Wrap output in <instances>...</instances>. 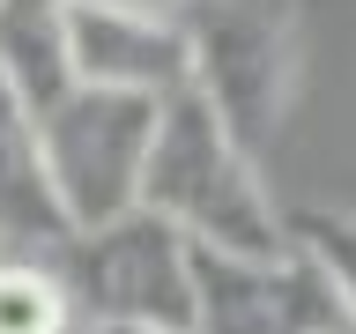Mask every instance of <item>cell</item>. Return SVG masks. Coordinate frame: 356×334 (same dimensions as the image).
I'll return each instance as SVG.
<instances>
[{"label":"cell","instance_id":"6da1fadb","mask_svg":"<svg viewBox=\"0 0 356 334\" xmlns=\"http://www.w3.org/2000/svg\"><path fill=\"white\" fill-rule=\"evenodd\" d=\"M134 208L171 223L193 253H222V260H282L289 253V230L260 178V156H245L193 89L156 111V141L141 164Z\"/></svg>","mask_w":356,"mask_h":334},{"label":"cell","instance_id":"7a4b0ae2","mask_svg":"<svg viewBox=\"0 0 356 334\" xmlns=\"http://www.w3.org/2000/svg\"><path fill=\"white\" fill-rule=\"evenodd\" d=\"M193 97L245 156L282 134L297 82H305V15L297 0H186L178 8Z\"/></svg>","mask_w":356,"mask_h":334},{"label":"cell","instance_id":"3957f363","mask_svg":"<svg viewBox=\"0 0 356 334\" xmlns=\"http://www.w3.org/2000/svg\"><path fill=\"white\" fill-rule=\"evenodd\" d=\"M60 283L89 334H193V245L149 208L67 238Z\"/></svg>","mask_w":356,"mask_h":334},{"label":"cell","instance_id":"277c9868","mask_svg":"<svg viewBox=\"0 0 356 334\" xmlns=\"http://www.w3.org/2000/svg\"><path fill=\"white\" fill-rule=\"evenodd\" d=\"M156 111L163 104H149V97H119V89H82L74 82L38 119L44 178H52V200H60L74 238L134 216L141 164H149V141H156Z\"/></svg>","mask_w":356,"mask_h":334},{"label":"cell","instance_id":"5b68a950","mask_svg":"<svg viewBox=\"0 0 356 334\" xmlns=\"http://www.w3.org/2000/svg\"><path fill=\"white\" fill-rule=\"evenodd\" d=\"M341 305L319 267L289 245L282 260L193 253V334H341Z\"/></svg>","mask_w":356,"mask_h":334},{"label":"cell","instance_id":"8992f818","mask_svg":"<svg viewBox=\"0 0 356 334\" xmlns=\"http://www.w3.org/2000/svg\"><path fill=\"white\" fill-rule=\"evenodd\" d=\"M67 60H74L82 89H119V97H149V104H171L193 89L186 30H178V15H156V8L74 0L67 8Z\"/></svg>","mask_w":356,"mask_h":334},{"label":"cell","instance_id":"52a82bcc","mask_svg":"<svg viewBox=\"0 0 356 334\" xmlns=\"http://www.w3.org/2000/svg\"><path fill=\"white\" fill-rule=\"evenodd\" d=\"M74 238L52 200L44 178V149H38V119L15 104V89L0 82V245H15L22 260H44Z\"/></svg>","mask_w":356,"mask_h":334},{"label":"cell","instance_id":"ba28073f","mask_svg":"<svg viewBox=\"0 0 356 334\" xmlns=\"http://www.w3.org/2000/svg\"><path fill=\"white\" fill-rule=\"evenodd\" d=\"M67 8H74V0H0V82L15 89V104L30 111V119H44V111L74 89Z\"/></svg>","mask_w":356,"mask_h":334},{"label":"cell","instance_id":"9c48e42d","mask_svg":"<svg viewBox=\"0 0 356 334\" xmlns=\"http://www.w3.org/2000/svg\"><path fill=\"white\" fill-rule=\"evenodd\" d=\"M282 230H289V245L319 267V283L334 289L341 319L356 327V216L349 208H297V216H282Z\"/></svg>","mask_w":356,"mask_h":334},{"label":"cell","instance_id":"30bf717a","mask_svg":"<svg viewBox=\"0 0 356 334\" xmlns=\"http://www.w3.org/2000/svg\"><path fill=\"white\" fill-rule=\"evenodd\" d=\"M74 305L52 260H0V334H67Z\"/></svg>","mask_w":356,"mask_h":334},{"label":"cell","instance_id":"8fae6325","mask_svg":"<svg viewBox=\"0 0 356 334\" xmlns=\"http://www.w3.org/2000/svg\"><path fill=\"white\" fill-rule=\"evenodd\" d=\"M104 8H156V15H178L186 0H104Z\"/></svg>","mask_w":356,"mask_h":334},{"label":"cell","instance_id":"7c38bea8","mask_svg":"<svg viewBox=\"0 0 356 334\" xmlns=\"http://www.w3.org/2000/svg\"><path fill=\"white\" fill-rule=\"evenodd\" d=\"M341 334H356V327H341Z\"/></svg>","mask_w":356,"mask_h":334},{"label":"cell","instance_id":"4fadbf2b","mask_svg":"<svg viewBox=\"0 0 356 334\" xmlns=\"http://www.w3.org/2000/svg\"><path fill=\"white\" fill-rule=\"evenodd\" d=\"M119 334H127V327H119Z\"/></svg>","mask_w":356,"mask_h":334}]
</instances>
